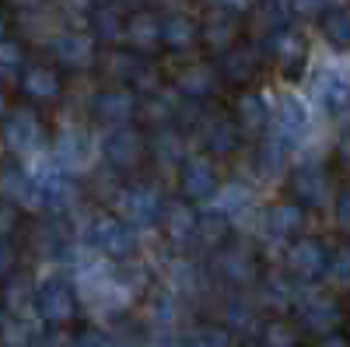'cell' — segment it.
I'll use <instances>...</instances> for the list:
<instances>
[{"mask_svg": "<svg viewBox=\"0 0 350 347\" xmlns=\"http://www.w3.org/2000/svg\"><path fill=\"white\" fill-rule=\"evenodd\" d=\"M0 60H4V74L11 77L14 70L21 74L28 67V56H25V42H18L14 36H4V46H0Z\"/></svg>", "mask_w": 350, "mask_h": 347, "instance_id": "cell-37", "label": "cell"}, {"mask_svg": "<svg viewBox=\"0 0 350 347\" xmlns=\"http://www.w3.org/2000/svg\"><path fill=\"white\" fill-rule=\"evenodd\" d=\"M336 165L350 172V130H347V133L340 137V144H336Z\"/></svg>", "mask_w": 350, "mask_h": 347, "instance_id": "cell-45", "label": "cell"}, {"mask_svg": "<svg viewBox=\"0 0 350 347\" xmlns=\"http://www.w3.org/2000/svg\"><path fill=\"white\" fill-rule=\"evenodd\" d=\"M151 158H158V162H165V165H186V158H183V133L175 130V127H168V130H158L154 137H151Z\"/></svg>", "mask_w": 350, "mask_h": 347, "instance_id": "cell-33", "label": "cell"}, {"mask_svg": "<svg viewBox=\"0 0 350 347\" xmlns=\"http://www.w3.org/2000/svg\"><path fill=\"white\" fill-rule=\"evenodd\" d=\"M287 18H291V8L284 4V0H252L249 14H245V32L267 46L273 36H280V32L291 28Z\"/></svg>", "mask_w": 350, "mask_h": 347, "instance_id": "cell-12", "label": "cell"}, {"mask_svg": "<svg viewBox=\"0 0 350 347\" xmlns=\"http://www.w3.org/2000/svg\"><path fill=\"white\" fill-rule=\"evenodd\" d=\"M326 11H329V0H291V14H301V18H315Z\"/></svg>", "mask_w": 350, "mask_h": 347, "instance_id": "cell-43", "label": "cell"}, {"mask_svg": "<svg viewBox=\"0 0 350 347\" xmlns=\"http://www.w3.org/2000/svg\"><path fill=\"white\" fill-rule=\"evenodd\" d=\"M221 84H224V77H221V67L214 60H196L179 74L175 88H179L189 102H207L221 92Z\"/></svg>", "mask_w": 350, "mask_h": 347, "instance_id": "cell-18", "label": "cell"}, {"mask_svg": "<svg viewBox=\"0 0 350 347\" xmlns=\"http://www.w3.org/2000/svg\"><path fill=\"white\" fill-rule=\"evenodd\" d=\"M262 56H267V49L256 46V42H242L231 53H224L217 60L224 84H231V88H249V84L259 77V70H262Z\"/></svg>", "mask_w": 350, "mask_h": 347, "instance_id": "cell-10", "label": "cell"}, {"mask_svg": "<svg viewBox=\"0 0 350 347\" xmlns=\"http://www.w3.org/2000/svg\"><path fill=\"white\" fill-rule=\"evenodd\" d=\"M242 127L235 123V116H211V120H203V130H200V140H203V151L211 158H228L239 151L242 144Z\"/></svg>", "mask_w": 350, "mask_h": 347, "instance_id": "cell-17", "label": "cell"}, {"mask_svg": "<svg viewBox=\"0 0 350 347\" xmlns=\"http://www.w3.org/2000/svg\"><path fill=\"white\" fill-rule=\"evenodd\" d=\"M200 39H203V25L193 14H183V11L161 14V49L186 53V49L200 46Z\"/></svg>", "mask_w": 350, "mask_h": 347, "instance_id": "cell-20", "label": "cell"}, {"mask_svg": "<svg viewBox=\"0 0 350 347\" xmlns=\"http://www.w3.org/2000/svg\"><path fill=\"white\" fill-rule=\"evenodd\" d=\"M56 151H60V158H64L67 165H81V158H84V140L77 144V137L67 133V137L60 140V148H56Z\"/></svg>", "mask_w": 350, "mask_h": 347, "instance_id": "cell-41", "label": "cell"}, {"mask_svg": "<svg viewBox=\"0 0 350 347\" xmlns=\"http://www.w3.org/2000/svg\"><path fill=\"white\" fill-rule=\"evenodd\" d=\"M273 123H277V137H284L287 144H295V140H301V133L308 127V112H305V105L295 95H280Z\"/></svg>", "mask_w": 350, "mask_h": 347, "instance_id": "cell-27", "label": "cell"}, {"mask_svg": "<svg viewBox=\"0 0 350 347\" xmlns=\"http://www.w3.org/2000/svg\"><path fill=\"white\" fill-rule=\"evenodd\" d=\"M18 88L25 99L32 102H53L64 95V74L56 64H42V60H32L21 74H18Z\"/></svg>", "mask_w": 350, "mask_h": 347, "instance_id": "cell-13", "label": "cell"}, {"mask_svg": "<svg viewBox=\"0 0 350 347\" xmlns=\"http://www.w3.org/2000/svg\"><path fill=\"white\" fill-rule=\"evenodd\" d=\"M186 347H235V333H231L224 323H200L189 333Z\"/></svg>", "mask_w": 350, "mask_h": 347, "instance_id": "cell-35", "label": "cell"}, {"mask_svg": "<svg viewBox=\"0 0 350 347\" xmlns=\"http://www.w3.org/2000/svg\"><path fill=\"white\" fill-rule=\"evenodd\" d=\"M235 123L242 127L245 137H259L262 130L270 127V109L262 102V95L256 92H242L239 102H235Z\"/></svg>", "mask_w": 350, "mask_h": 347, "instance_id": "cell-28", "label": "cell"}, {"mask_svg": "<svg viewBox=\"0 0 350 347\" xmlns=\"http://www.w3.org/2000/svg\"><path fill=\"white\" fill-rule=\"evenodd\" d=\"M175 116H179V109H175V102H172V99H165V92L140 95V116H137V120H144L154 133H158V130L175 127Z\"/></svg>", "mask_w": 350, "mask_h": 347, "instance_id": "cell-29", "label": "cell"}, {"mask_svg": "<svg viewBox=\"0 0 350 347\" xmlns=\"http://www.w3.org/2000/svg\"><path fill=\"white\" fill-rule=\"evenodd\" d=\"M4 140L11 144L14 151H32L39 148V144L46 140V127L39 120V112L36 109H28V105H18L4 116Z\"/></svg>", "mask_w": 350, "mask_h": 347, "instance_id": "cell-14", "label": "cell"}, {"mask_svg": "<svg viewBox=\"0 0 350 347\" xmlns=\"http://www.w3.org/2000/svg\"><path fill=\"white\" fill-rule=\"evenodd\" d=\"M126 25H130V14H123V8L112 4V0L88 11V32H92V39L102 42V46L126 39Z\"/></svg>", "mask_w": 350, "mask_h": 347, "instance_id": "cell-21", "label": "cell"}, {"mask_svg": "<svg viewBox=\"0 0 350 347\" xmlns=\"http://www.w3.org/2000/svg\"><path fill=\"white\" fill-rule=\"evenodd\" d=\"M161 235L175 246H186L189 239H196L200 231V214L193 211L189 200H165V211H161Z\"/></svg>", "mask_w": 350, "mask_h": 347, "instance_id": "cell-19", "label": "cell"}, {"mask_svg": "<svg viewBox=\"0 0 350 347\" xmlns=\"http://www.w3.org/2000/svg\"><path fill=\"white\" fill-rule=\"evenodd\" d=\"M70 347H109V337H105V333H98L95 326H84V330H77V333H74Z\"/></svg>", "mask_w": 350, "mask_h": 347, "instance_id": "cell-42", "label": "cell"}, {"mask_svg": "<svg viewBox=\"0 0 350 347\" xmlns=\"http://www.w3.org/2000/svg\"><path fill=\"white\" fill-rule=\"evenodd\" d=\"M312 95L329 116H340L350 109V81L336 70H319L312 81Z\"/></svg>", "mask_w": 350, "mask_h": 347, "instance_id": "cell-24", "label": "cell"}, {"mask_svg": "<svg viewBox=\"0 0 350 347\" xmlns=\"http://www.w3.org/2000/svg\"><path fill=\"white\" fill-rule=\"evenodd\" d=\"M53 49V60L60 64V67H92L98 64V56H95V39L92 36H81V32H64V36H56L49 42Z\"/></svg>", "mask_w": 350, "mask_h": 347, "instance_id": "cell-23", "label": "cell"}, {"mask_svg": "<svg viewBox=\"0 0 350 347\" xmlns=\"http://www.w3.org/2000/svg\"><path fill=\"white\" fill-rule=\"evenodd\" d=\"M4 200H11V204H28L32 200L36 204V179H28L14 158L4 162Z\"/></svg>", "mask_w": 350, "mask_h": 347, "instance_id": "cell-32", "label": "cell"}, {"mask_svg": "<svg viewBox=\"0 0 350 347\" xmlns=\"http://www.w3.org/2000/svg\"><path fill=\"white\" fill-rule=\"evenodd\" d=\"M343 316H347V312L340 309V302H336V298H329V295H305V298L298 302V316H295V323L301 326V333L326 337V333H333V330L340 326Z\"/></svg>", "mask_w": 350, "mask_h": 347, "instance_id": "cell-9", "label": "cell"}, {"mask_svg": "<svg viewBox=\"0 0 350 347\" xmlns=\"http://www.w3.org/2000/svg\"><path fill=\"white\" fill-rule=\"evenodd\" d=\"M323 36L336 49H347L350 46V8H329L323 14Z\"/></svg>", "mask_w": 350, "mask_h": 347, "instance_id": "cell-34", "label": "cell"}, {"mask_svg": "<svg viewBox=\"0 0 350 347\" xmlns=\"http://www.w3.org/2000/svg\"><path fill=\"white\" fill-rule=\"evenodd\" d=\"M259 347H301V326L287 316H273L259 326Z\"/></svg>", "mask_w": 350, "mask_h": 347, "instance_id": "cell-30", "label": "cell"}, {"mask_svg": "<svg viewBox=\"0 0 350 347\" xmlns=\"http://www.w3.org/2000/svg\"><path fill=\"white\" fill-rule=\"evenodd\" d=\"M287 267L298 284H315V281L329 277L333 253L319 235H301V239H295V246L287 253Z\"/></svg>", "mask_w": 350, "mask_h": 347, "instance_id": "cell-2", "label": "cell"}, {"mask_svg": "<svg viewBox=\"0 0 350 347\" xmlns=\"http://www.w3.org/2000/svg\"><path fill=\"white\" fill-rule=\"evenodd\" d=\"M196 239H203L207 246H224L228 242V218L221 211H211V214H203L200 218V231H196Z\"/></svg>", "mask_w": 350, "mask_h": 347, "instance_id": "cell-36", "label": "cell"}, {"mask_svg": "<svg viewBox=\"0 0 350 347\" xmlns=\"http://www.w3.org/2000/svg\"><path fill=\"white\" fill-rule=\"evenodd\" d=\"M267 49L273 60H277V67L287 74V77H298L301 70H305V56H308V42H305V36H298L295 28H287V32H280V36H273L267 46Z\"/></svg>", "mask_w": 350, "mask_h": 347, "instance_id": "cell-22", "label": "cell"}, {"mask_svg": "<svg viewBox=\"0 0 350 347\" xmlns=\"http://www.w3.org/2000/svg\"><path fill=\"white\" fill-rule=\"evenodd\" d=\"M200 25H203L200 46L207 49L211 56H224V53H231L235 46H242L245 18H239V11H231V8H214Z\"/></svg>", "mask_w": 350, "mask_h": 347, "instance_id": "cell-5", "label": "cell"}, {"mask_svg": "<svg viewBox=\"0 0 350 347\" xmlns=\"http://www.w3.org/2000/svg\"><path fill=\"white\" fill-rule=\"evenodd\" d=\"M329 277H333V281H340V284H350V242H343V246L333 253Z\"/></svg>", "mask_w": 350, "mask_h": 347, "instance_id": "cell-39", "label": "cell"}, {"mask_svg": "<svg viewBox=\"0 0 350 347\" xmlns=\"http://www.w3.org/2000/svg\"><path fill=\"white\" fill-rule=\"evenodd\" d=\"M333 211H336V224L343 235H350V186H343L333 200Z\"/></svg>", "mask_w": 350, "mask_h": 347, "instance_id": "cell-40", "label": "cell"}, {"mask_svg": "<svg viewBox=\"0 0 350 347\" xmlns=\"http://www.w3.org/2000/svg\"><path fill=\"white\" fill-rule=\"evenodd\" d=\"M217 277L231 287H252L259 277H262V264L252 246H242V242H224L217 249Z\"/></svg>", "mask_w": 350, "mask_h": 347, "instance_id": "cell-4", "label": "cell"}, {"mask_svg": "<svg viewBox=\"0 0 350 347\" xmlns=\"http://www.w3.org/2000/svg\"><path fill=\"white\" fill-rule=\"evenodd\" d=\"M262 224H267V231L273 239H295V235H301V228H305V207L295 204V200L273 204L267 211V218H262Z\"/></svg>", "mask_w": 350, "mask_h": 347, "instance_id": "cell-26", "label": "cell"}, {"mask_svg": "<svg viewBox=\"0 0 350 347\" xmlns=\"http://www.w3.org/2000/svg\"><path fill=\"white\" fill-rule=\"evenodd\" d=\"M287 193L295 204L301 207H323L326 200L333 196V179L326 168H315V165H305L298 172H291L287 179Z\"/></svg>", "mask_w": 350, "mask_h": 347, "instance_id": "cell-11", "label": "cell"}, {"mask_svg": "<svg viewBox=\"0 0 350 347\" xmlns=\"http://www.w3.org/2000/svg\"><path fill=\"white\" fill-rule=\"evenodd\" d=\"M249 200V190L245 186H239V183H231V186H224L221 193H217V211L228 218V214H235L242 204Z\"/></svg>", "mask_w": 350, "mask_h": 347, "instance_id": "cell-38", "label": "cell"}, {"mask_svg": "<svg viewBox=\"0 0 350 347\" xmlns=\"http://www.w3.org/2000/svg\"><path fill=\"white\" fill-rule=\"evenodd\" d=\"M217 190H221V179L214 172V162L211 158H186V165L179 172L183 200H189V204H196V200H211V196H217Z\"/></svg>", "mask_w": 350, "mask_h": 347, "instance_id": "cell-16", "label": "cell"}, {"mask_svg": "<svg viewBox=\"0 0 350 347\" xmlns=\"http://www.w3.org/2000/svg\"><path fill=\"white\" fill-rule=\"evenodd\" d=\"M295 148V144H287L284 137H267L262 144H256V172L259 176H277L287 162V151Z\"/></svg>", "mask_w": 350, "mask_h": 347, "instance_id": "cell-31", "label": "cell"}, {"mask_svg": "<svg viewBox=\"0 0 350 347\" xmlns=\"http://www.w3.org/2000/svg\"><path fill=\"white\" fill-rule=\"evenodd\" d=\"M102 155H105V165L112 172H120V176H130L137 172L144 162L151 158V137L144 133L140 127H116L105 144H102Z\"/></svg>", "mask_w": 350, "mask_h": 347, "instance_id": "cell-1", "label": "cell"}, {"mask_svg": "<svg viewBox=\"0 0 350 347\" xmlns=\"http://www.w3.org/2000/svg\"><path fill=\"white\" fill-rule=\"evenodd\" d=\"M347 316H350V312H347Z\"/></svg>", "mask_w": 350, "mask_h": 347, "instance_id": "cell-46", "label": "cell"}, {"mask_svg": "<svg viewBox=\"0 0 350 347\" xmlns=\"http://www.w3.org/2000/svg\"><path fill=\"white\" fill-rule=\"evenodd\" d=\"M88 235H92V246L102 256H109V259H126V256L137 253V231H133V224L123 221V218H116V214L95 218Z\"/></svg>", "mask_w": 350, "mask_h": 347, "instance_id": "cell-6", "label": "cell"}, {"mask_svg": "<svg viewBox=\"0 0 350 347\" xmlns=\"http://www.w3.org/2000/svg\"><path fill=\"white\" fill-rule=\"evenodd\" d=\"M92 116L98 123H109L112 130L116 127H130V120L140 116V95L133 88H102L95 99H92Z\"/></svg>", "mask_w": 350, "mask_h": 347, "instance_id": "cell-8", "label": "cell"}, {"mask_svg": "<svg viewBox=\"0 0 350 347\" xmlns=\"http://www.w3.org/2000/svg\"><path fill=\"white\" fill-rule=\"evenodd\" d=\"M315 347H350V333L333 330V333H326V337H319V340H315Z\"/></svg>", "mask_w": 350, "mask_h": 347, "instance_id": "cell-44", "label": "cell"}, {"mask_svg": "<svg viewBox=\"0 0 350 347\" xmlns=\"http://www.w3.org/2000/svg\"><path fill=\"white\" fill-rule=\"evenodd\" d=\"M74 179H70V172L64 168H49L42 172V176H36V204L49 214H64L70 204H74Z\"/></svg>", "mask_w": 350, "mask_h": 347, "instance_id": "cell-15", "label": "cell"}, {"mask_svg": "<svg viewBox=\"0 0 350 347\" xmlns=\"http://www.w3.org/2000/svg\"><path fill=\"white\" fill-rule=\"evenodd\" d=\"M32 305L39 312V320L49 323V326H67V323L77 320V295H74V287L60 277H46L36 287Z\"/></svg>", "mask_w": 350, "mask_h": 347, "instance_id": "cell-3", "label": "cell"}, {"mask_svg": "<svg viewBox=\"0 0 350 347\" xmlns=\"http://www.w3.org/2000/svg\"><path fill=\"white\" fill-rule=\"evenodd\" d=\"M126 39H130V49L151 56L161 49V14L154 11H133L130 14V25H126Z\"/></svg>", "mask_w": 350, "mask_h": 347, "instance_id": "cell-25", "label": "cell"}, {"mask_svg": "<svg viewBox=\"0 0 350 347\" xmlns=\"http://www.w3.org/2000/svg\"><path fill=\"white\" fill-rule=\"evenodd\" d=\"M120 214L123 221H130L133 228H144V224H158L161 221V211H165V196L151 186V183H130L120 190Z\"/></svg>", "mask_w": 350, "mask_h": 347, "instance_id": "cell-7", "label": "cell"}]
</instances>
